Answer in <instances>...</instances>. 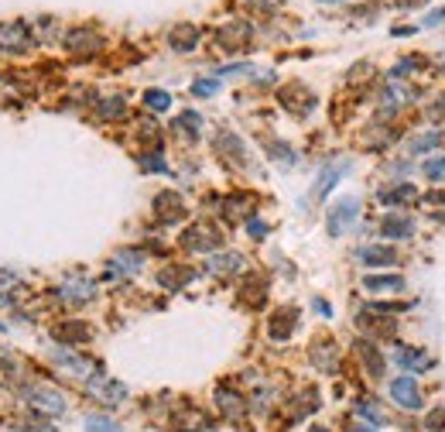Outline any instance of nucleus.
<instances>
[{
	"mask_svg": "<svg viewBox=\"0 0 445 432\" xmlns=\"http://www.w3.org/2000/svg\"><path fill=\"white\" fill-rule=\"evenodd\" d=\"M356 353H360L363 367L370 371V378H380V374H384V357H380V350H377L373 343H367V340H360V343H356Z\"/></svg>",
	"mask_w": 445,
	"mask_h": 432,
	"instance_id": "nucleus-21",
	"label": "nucleus"
},
{
	"mask_svg": "<svg viewBox=\"0 0 445 432\" xmlns=\"http://www.w3.org/2000/svg\"><path fill=\"white\" fill-rule=\"evenodd\" d=\"M394 360L404 367V371H428L432 367V357L418 347H401V350L394 353Z\"/></svg>",
	"mask_w": 445,
	"mask_h": 432,
	"instance_id": "nucleus-16",
	"label": "nucleus"
},
{
	"mask_svg": "<svg viewBox=\"0 0 445 432\" xmlns=\"http://www.w3.org/2000/svg\"><path fill=\"white\" fill-rule=\"evenodd\" d=\"M309 432H329V429H309Z\"/></svg>",
	"mask_w": 445,
	"mask_h": 432,
	"instance_id": "nucleus-47",
	"label": "nucleus"
},
{
	"mask_svg": "<svg viewBox=\"0 0 445 432\" xmlns=\"http://www.w3.org/2000/svg\"><path fill=\"white\" fill-rule=\"evenodd\" d=\"M216 89H219V82H216V80H199L195 86H192V93H195V96H212Z\"/></svg>",
	"mask_w": 445,
	"mask_h": 432,
	"instance_id": "nucleus-40",
	"label": "nucleus"
},
{
	"mask_svg": "<svg viewBox=\"0 0 445 432\" xmlns=\"http://www.w3.org/2000/svg\"><path fill=\"white\" fill-rule=\"evenodd\" d=\"M86 391H89L96 402H103V405H120V402L127 398V388H124L120 381H113V378H93V381H86Z\"/></svg>",
	"mask_w": 445,
	"mask_h": 432,
	"instance_id": "nucleus-5",
	"label": "nucleus"
},
{
	"mask_svg": "<svg viewBox=\"0 0 445 432\" xmlns=\"http://www.w3.org/2000/svg\"><path fill=\"white\" fill-rule=\"evenodd\" d=\"M250 203H254L250 196H230V199L223 203V216H226V220H240V216H250V213H247V210H250Z\"/></svg>",
	"mask_w": 445,
	"mask_h": 432,
	"instance_id": "nucleus-29",
	"label": "nucleus"
},
{
	"mask_svg": "<svg viewBox=\"0 0 445 432\" xmlns=\"http://www.w3.org/2000/svg\"><path fill=\"white\" fill-rule=\"evenodd\" d=\"M216 151H219V158H226L230 165H243V162H247V151H243L240 137L230 134V131H223V134L216 137Z\"/></svg>",
	"mask_w": 445,
	"mask_h": 432,
	"instance_id": "nucleus-11",
	"label": "nucleus"
},
{
	"mask_svg": "<svg viewBox=\"0 0 445 432\" xmlns=\"http://www.w3.org/2000/svg\"><path fill=\"white\" fill-rule=\"evenodd\" d=\"M439 21H445V7H442V11H435V14H428V18H425V25H439Z\"/></svg>",
	"mask_w": 445,
	"mask_h": 432,
	"instance_id": "nucleus-42",
	"label": "nucleus"
},
{
	"mask_svg": "<svg viewBox=\"0 0 445 432\" xmlns=\"http://www.w3.org/2000/svg\"><path fill=\"white\" fill-rule=\"evenodd\" d=\"M267 151H271V155H274L281 165H295V162H298V158H295V151H291L288 144H281V141H271V144H267Z\"/></svg>",
	"mask_w": 445,
	"mask_h": 432,
	"instance_id": "nucleus-34",
	"label": "nucleus"
},
{
	"mask_svg": "<svg viewBox=\"0 0 445 432\" xmlns=\"http://www.w3.org/2000/svg\"><path fill=\"white\" fill-rule=\"evenodd\" d=\"M216 408L230 419V422H240L243 415H247V402H243V395L240 391H233V388H216Z\"/></svg>",
	"mask_w": 445,
	"mask_h": 432,
	"instance_id": "nucleus-8",
	"label": "nucleus"
},
{
	"mask_svg": "<svg viewBox=\"0 0 445 432\" xmlns=\"http://www.w3.org/2000/svg\"><path fill=\"white\" fill-rule=\"evenodd\" d=\"M315 309H318V312H322V316H333V309H329V302H322V298H318V302H315Z\"/></svg>",
	"mask_w": 445,
	"mask_h": 432,
	"instance_id": "nucleus-43",
	"label": "nucleus"
},
{
	"mask_svg": "<svg viewBox=\"0 0 445 432\" xmlns=\"http://www.w3.org/2000/svg\"><path fill=\"white\" fill-rule=\"evenodd\" d=\"M349 172V162H336V165H325L322 168V175L315 179V186H312V203H318V199H325L329 192H333V186L340 182L342 175Z\"/></svg>",
	"mask_w": 445,
	"mask_h": 432,
	"instance_id": "nucleus-9",
	"label": "nucleus"
},
{
	"mask_svg": "<svg viewBox=\"0 0 445 432\" xmlns=\"http://www.w3.org/2000/svg\"><path fill=\"white\" fill-rule=\"evenodd\" d=\"M312 364L318 367V371L333 374V371L340 367V350H336V343H333V340H322V343H315V347H312Z\"/></svg>",
	"mask_w": 445,
	"mask_h": 432,
	"instance_id": "nucleus-12",
	"label": "nucleus"
},
{
	"mask_svg": "<svg viewBox=\"0 0 445 432\" xmlns=\"http://www.w3.org/2000/svg\"><path fill=\"white\" fill-rule=\"evenodd\" d=\"M144 250H137V247H124V250H117V258H113V271L120 268L124 274H137V271L144 268Z\"/></svg>",
	"mask_w": 445,
	"mask_h": 432,
	"instance_id": "nucleus-18",
	"label": "nucleus"
},
{
	"mask_svg": "<svg viewBox=\"0 0 445 432\" xmlns=\"http://www.w3.org/2000/svg\"><path fill=\"white\" fill-rule=\"evenodd\" d=\"M175 127H179V131H185L188 137H199V134H202V117H199L195 110H185L182 117L175 120Z\"/></svg>",
	"mask_w": 445,
	"mask_h": 432,
	"instance_id": "nucleus-30",
	"label": "nucleus"
},
{
	"mask_svg": "<svg viewBox=\"0 0 445 432\" xmlns=\"http://www.w3.org/2000/svg\"><path fill=\"white\" fill-rule=\"evenodd\" d=\"M86 432H124V429H120V422H113L106 415H89L86 419Z\"/></svg>",
	"mask_w": 445,
	"mask_h": 432,
	"instance_id": "nucleus-32",
	"label": "nucleus"
},
{
	"mask_svg": "<svg viewBox=\"0 0 445 432\" xmlns=\"http://www.w3.org/2000/svg\"><path fill=\"white\" fill-rule=\"evenodd\" d=\"M391 398L401 408H404V412H418V408H421L418 381L411 378V374H401V378H394L391 381Z\"/></svg>",
	"mask_w": 445,
	"mask_h": 432,
	"instance_id": "nucleus-3",
	"label": "nucleus"
},
{
	"mask_svg": "<svg viewBox=\"0 0 445 432\" xmlns=\"http://www.w3.org/2000/svg\"><path fill=\"white\" fill-rule=\"evenodd\" d=\"M247 38H250V27L243 25V21H233L230 27H223V31H219V42H223L226 49H240Z\"/></svg>",
	"mask_w": 445,
	"mask_h": 432,
	"instance_id": "nucleus-23",
	"label": "nucleus"
},
{
	"mask_svg": "<svg viewBox=\"0 0 445 432\" xmlns=\"http://www.w3.org/2000/svg\"><path fill=\"white\" fill-rule=\"evenodd\" d=\"M425 175H428L432 182H442V179H445V158H432V162H425Z\"/></svg>",
	"mask_w": 445,
	"mask_h": 432,
	"instance_id": "nucleus-37",
	"label": "nucleus"
},
{
	"mask_svg": "<svg viewBox=\"0 0 445 432\" xmlns=\"http://www.w3.org/2000/svg\"><path fill=\"white\" fill-rule=\"evenodd\" d=\"M360 261H367V265H397V250L394 247H363Z\"/></svg>",
	"mask_w": 445,
	"mask_h": 432,
	"instance_id": "nucleus-24",
	"label": "nucleus"
},
{
	"mask_svg": "<svg viewBox=\"0 0 445 432\" xmlns=\"http://www.w3.org/2000/svg\"><path fill=\"white\" fill-rule=\"evenodd\" d=\"M96 113L103 120H120V117H127V100L124 96H106L103 103L96 107Z\"/></svg>",
	"mask_w": 445,
	"mask_h": 432,
	"instance_id": "nucleus-27",
	"label": "nucleus"
},
{
	"mask_svg": "<svg viewBox=\"0 0 445 432\" xmlns=\"http://www.w3.org/2000/svg\"><path fill=\"white\" fill-rule=\"evenodd\" d=\"M27 45V27L25 25H0V49H11V52H18V49H25Z\"/></svg>",
	"mask_w": 445,
	"mask_h": 432,
	"instance_id": "nucleus-19",
	"label": "nucleus"
},
{
	"mask_svg": "<svg viewBox=\"0 0 445 432\" xmlns=\"http://www.w3.org/2000/svg\"><path fill=\"white\" fill-rule=\"evenodd\" d=\"M439 144H442V134L439 131H428L425 137L411 141V151H428V148H439Z\"/></svg>",
	"mask_w": 445,
	"mask_h": 432,
	"instance_id": "nucleus-36",
	"label": "nucleus"
},
{
	"mask_svg": "<svg viewBox=\"0 0 445 432\" xmlns=\"http://www.w3.org/2000/svg\"><path fill=\"white\" fill-rule=\"evenodd\" d=\"M247 230H250L254 237H264V234H267V227H264L261 220H250V223H247Z\"/></svg>",
	"mask_w": 445,
	"mask_h": 432,
	"instance_id": "nucleus-41",
	"label": "nucleus"
},
{
	"mask_svg": "<svg viewBox=\"0 0 445 432\" xmlns=\"http://www.w3.org/2000/svg\"><path fill=\"white\" fill-rule=\"evenodd\" d=\"M11 364H14V360H11V357H7V353L0 350V371H7V367H11Z\"/></svg>",
	"mask_w": 445,
	"mask_h": 432,
	"instance_id": "nucleus-44",
	"label": "nucleus"
},
{
	"mask_svg": "<svg viewBox=\"0 0 445 432\" xmlns=\"http://www.w3.org/2000/svg\"><path fill=\"white\" fill-rule=\"evenodd\" d=\"M363 288H370V292H401L404 288V278L401 274H367L363 278Z\"/></svg>",
	"mask_w": 445,
	"mask_h": 432,
	"instance_id": "nucleus-22",
	"label": "nucleus"
},
{
	"mask_svg": "<svg viewBox=\"0 0 445 432\" xmlns=\"http://www.w3.org/2000/svg\"><path fill=\"white\" fill-rule=\"evenodd\" d=\"M425 426H428V432H445V408H432Z\"/></svg>",
	"mask_w": 445,
	"mask_h": 432,
	"instance_id": "nucleus-38",
	"label": "nucleus"
},
{
	"mask_svg": "<svg viewBox=\"0 0 445 432\" xmlns=\"http://www.w3.org/2000/svg\"><path fill=\"white\" fill-rule=\"evenodd\" d=\"M415 196H418V192H415V186H408V182H404V186H394V189H384L380 196H377V199H380L384 206H397V203H411Z\"/></svg>",
	"mask_w": 445,
	"mask_h": 432,
	"instance_id": "nucleus-26",
	"label": "nucleus"
},
{
	"mask_svg": "<svg viewBox=\"0 0 445 432\" xmlns=\"http://www.w3.org/2000/svg\"><path fill=\"white\" fill-rule=\"evenodd\" d=\"M93 296H96V285H93L89 278H82V274H72V278L58 288V298H62V302H69V305L93 302Z\"/></svg>",
	"mask_w": 445,
	"mask_h": 432,
	"instance_id": "nucleus-7",
	"label": "nucleus"
},
{
	"mask_svg": "<svg viewBox=\"0 0 445 432\" xmlns=\"http://www.w3.org/2000/svg\"><path fill=\"white\" fill-rule=\"evenodd\" d=\"M219 243H223V237L212 223H195L182 234V247H188V250H212Z\"/></svg>",
	"mask_w": 445,
	"mask_h": 432,
	"instance_id": "nucleus-4",
	"label": "nucleus"
},
{
	"mask_svg": "<svg viewBox=\"0 0 445 432\" xmlns=\"http://www.w3.org/2000/svg\"><path fill=\"white\" fill-rule=\"evenodd\" d=\"M325 4H340V0H325Z\"/></svg>",
	"mask_w": 445,
	"mask_h": 432,
	"instance_id": "nucleus-48",
	"label": "nucleus"
},
{
	"mask_svg": "<svg viewBox=\"0 0 445 432\" xmlns=\"http://www.w3.org/2000/svg\"><path fill=\"white\" fill-rule=\"evenodd\" d=\"M155 216L165 223H179L185 216V199L175 189H165L155 196Z\"/></svg>",
	"mask_w": 445,
	"mask_h": 432,
	"instance_id": "nucleus-6",
	"label": "nucleus"
},
{
	"mask_svg": "<svg viewBox=\"0 0 445 432\" xmlns=\"http://www.w3.org/2000/svg\"><path fill=\"white\" fill-rule=\"evenodd\" d=\"M141 168H144V172H168V165H165L161 155H144V158H141Z\"/></svg>",
	"mask_w": 445,
	"mask_h": 432,
	"instance_id": "nucleus-39",
	"label": "nucleus"
},
{
	"mask_svg": "<svg viewBox=\"0 0 445 432\" xmlns=\"http://www.w3.org/2000/svg\"><path fill=\"white\" fill-rule=\"evenodd\" d=\"M240 268H243L240 254H216V258H209V271H216V274H236Z\"/></svg>",
	"mask_w": 445,
	"mask_h": 432,
	"instance_id": "nucleus-25",
	"label": "nucleus"
},
{
	"mask_svg": "<svg viewBox=\"0 0 445 432\" xmlns=\"http://www.w3.org/2000/svg\"><path fill=\"white\" fill-rule=\"evenodd\" d=\"M157 281L165 285V288H182L192 281V268H165L157 274Z\"/></svg>",
	"mask_w": 445,
	"mask_h": 432,
	"instance_id": "nucleus-28",
	"label": "nucleus"
},
{
	"mask_svg": "<svg viewBox=\"0 0 445 432\" xmlns=\"http://www.w3.org/2000/svg\"><path fill=\"white\" fill-rule=\"evenodd\" d=\"M21 398L41 419H62L69 412V398L58 388H49V384H34V381L31 384H21Z\"/></svg>",
	"mask_w": 445,
	"mask_h": 432,
	"instance_id": "nucleus-1",
	"label": "nucleus"
},
{
	"mask_svg": "<svg viewBox=\"0 0 445 432\" xmlns=\"http://www.w3.org/2000/svg\"><path fill=\"white\" fill-rule=\"evenodd\" d=\"M65 49L76 55H89L100 49V34L93 31V27H72L69 34H65Z\"/></svg>",
	"mask_w": 445,
	"mask_h": 432,
	"instance_id": "nucleus-10",
	"label": "nucleus"
},
{
	"mask_svg": "<svg viewBox=\"0 0 445 432\" xmlns=\"http://www.w3.org/2000/svg\"><path fill=\"white\" fill-rule=\"evenodd\" d=\"M21 432H55L52 426H49V419H41V415H27L25 422H21Z\"/></svg>",
	"mask_w": 445,
	"mask_h": 432,
	"instance_id": "nucleus-35",
	"label": "nucleus"
},
{
	"mask_svg": "<svg viewBox=\"0 0 445 432\" xmlns=\"http://www.w3.org/2000/svg\"><path fill=\"white\" fill-rule=\"evenodd\" d=\"M380 234L384 237H391V241H404V237H411L415 234V220L411 216H387L384 223H380Z\"/></svg>",
	"mask_w": 445,
	"mask_h": 432,
	"instance_id": "nucleus-15",
	"label": "nucleus"
},
{
	"mask_svg": "<svg viewBox=\"0 0 445 432\" xmlns=\"http://www.w3.org/2000/svg\"><path fill=\"white\" fill-rule=\"evenodd\" d=\"M439 113H445V96H442V100H439Z\"/></svg>",
	"mask_w": 445,
	"mask_h": 432,
	"instance_id": "nucleus-46",
	"label": "nucleus"
},
{
	"mask_svg": "<svg viewBox=\"0 0 445 432\" xmlns=\"http://www.w3.org/2000/svg\"><path fill=\"white\" fill-rule=\"evenodd\" d=\"M353 432H377V429H367V426H356V429Z\"/></svg>",
	"mask_w": 445,
	"mask_h": 432,
	"instance_id": "nucleus-45",
	"label": "nucleus"
},
{
	"mask_svg": "<svg viewBox=\"0 0 445 432\" xmlns=\"http://www.w3.org/2000/svg\"><path fill=\"white\" fill-rule=\"evenodd\" d=\"M172 426L179 432H202L206 426H209V419L199 412V408H182L175 419H172Z\"/></svg>",
	"mask_w": 445,
	"mask_h": 432,
	"instance_id": "nucleus-17",
	"label": "nucleus"
},
{
	"mask_svg": "<svg viewBox=\"0 0 445 432\" xmlns=\"http://www.w3.org/2000/svg\"><path fill=\"white\" fill-rule=\"evenodd\" d=\"M52 336L58 343H89L93 340V329L86 323H58L52 329Z\"/></svg>",
	"mask_w": 445,
	"mask_h": 432,
	"instance_id": "nucleus-13",
	"label": "nucleus"
},
{
	"mask_svg": "<svg viewBox=\"0 0 445 432\" xmlns=\"http://www.w3.org/2000/svg\"><path fill=\"white\" fill-rule=\"evenodd\" d=\"M356 415H360V419H370V422H377V426H384V412H380L377 402H360V405H356Z\"/></svg>",
	"mask_w": 445,
	"mask_h": 432,
	"instance_id": "nucleus-33",
	"label": "nucleus"
},
{
	"mask_svg": "<svg viewBox=\"0 0 445 432\" xmlns=\"http://www.w3.org/2000/svg\"><path fill=\"white\" fill-rule=\"evenodd\" d=\"M168 42H172L175 52H192L195 42H199V27L195 25H179L172 34H168Z\"/></svg>",
	"mask_w": 445,
	"mask_h": 432,
	"instance_id": "nucleus-20",
	"label": "nucleus"
},
{
	"mask_svg": "<svg viewBox=\"0 0 445 432\" xmlns=\"http://www.w3.org/2000/svg\"><path fill=\"white\" fill-rule=\"evenodd\" d=\"M295 323H298V312L295 309H278L274 316H271V340H288L291 333H295Z\"/></svg>",
	"mask_w": 445,
	"mask_h": 432,
	"instance_id": "nucleus-14",
	"label": "nucleus"
},
{
	"mask_svg": "<svg viewBox=\"0 0 445 432\" xmlns=\"http://www.w3.org/2000/svg\"><path fill=\"white\" fill-rule=\"evenodd\" d=\"M0 329H7V326H4V323H0Z\"/></svg>",
	"mask_w": 445,
	"mask_h": 432,
	"instance_id": "nucleus-49",
	"label": "nucleus"
},
{
	"mask_svg": "<svg viewBox=\"0 0 445 432\" xmlns=\"http://www.w3.org/2000/svg\"><path fill=\"white\" fill-rule=\"evenodd\" d=\"M356 213H360V199L356 196H346V199H340L333 210H329V216H325V227H329V234L333 237H342L353 223H356Z\"/></svg>",
	"mask_w": 445,
	"mask_h": 432,
	"instance_id": "nucleus-2",
	"label": "nucleus"
},
{
	"mask_svg": "<svg viewBox=\"0 0 445 432\" xmlns=\"http://www.w3.org/2000/svg\"><path fill=\"white\" fill-rule=\"evenodd\" d=\"M144 107L151 110V113H165V110L172 107V96L165 89H148L144 93Z\"/></svg>",
	"mask_w": 445,
	"mask_h": 432,
	"instance_id": "nucleus-31",
	"label": "nucleus"
}]
</instances>
